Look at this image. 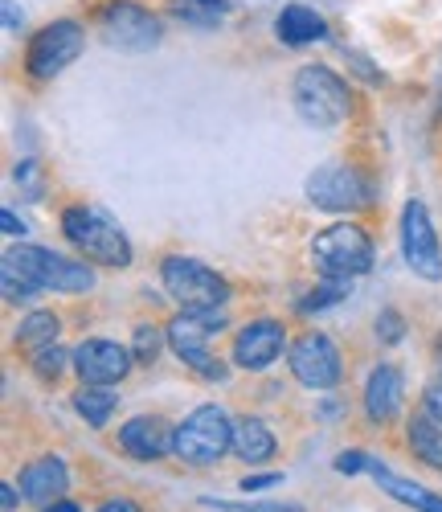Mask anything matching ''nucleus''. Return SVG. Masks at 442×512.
Segmentation results:
<instances>
[{"instance_id": "nucleus-1", "label": "nucleus", "mask_w": 442, "mask_h": 512, "mask_svg": "<svg viewBox=\"0 0 442 512\" xmlns=\"http://www.w3.org/2000/svg\"><path fill=\"white\" fill-rule=\"evenodd\" d=\"M291 103H295L299 119L320 127V132H332V127H340L348 119V111H352L344 78H336L328 66H303L291 78Z\"/></svg>"}, {"instance_id": "nucleus-2", "label": "nucleus", "mask_w": 442, "mask_h": 512, "mask_svg": "<svg viewBox=\"0 0 442 512\" xmlns=\"http://www.w3.org/2000/svg\"><path fill=\"white\" fill-rule=\"evenodd\" d=\"M62 234L103 267H127L131 263V242L123 238V230L99 209H86V205H70L62 213Z\"/></svg>"}, {"instance_id": "nucleus-3", "label": "nucleus", "mask_w": 442, "mask_h": 512, "mask_svg": "<svg viewBox=\"0 0 442 512\" xmlns=\"http://www.w3.org/2000/svg\"><path fill=\"white\" fill-rule=\"evenodd\" d=\"M160 279H164V291H168L185 312L221 308V304L230 300V283L221 279L213 267L189 259V254H168V259L160 263Z\"/></svg>"}, {"instance_id": "nucleus-4", "label": "nucleus", "mask_w": 442, "mask_h": 512, "mask_svg": "<svg viewBox=\"0 0 442 512\" xmlns=\"http://www.w3.org/2000/svg\"><path fill=\"white\" fill-rule=\"evenodd\" d=\"M234 447V422L221 406H197L181 426H176L172 455L193 467H209Z\"/></svg>"}, {"instance_id": "nucleus-5", "label": "nucleus", "mask_w": 442, "mask_h": 512, "mask_svg": "<svg viewBox=\"0 0 442 512\" xmlns=\"http://www.w3.org/2000/svg\"><path fill=\"white\" fill-rule=\"evenodd\" d=\"M312 263L324 279H357L373 267V242L357 222H336L316 234Z\"/></svg>"}, {"instance_id": "nucleus-6", "label": "nucleus", "mask_w": 442, "mask_h": 512, "mask_svg": "<svg viewBox=\"0 0 442 512\" xmlns=\"http://www.w3.org/2000/svg\"><path fill=\"white\" fill-rule=\"evenodd\" d=\"M5 259L25 271L41 291H62V295H78V291H91L95 287V271L86 263H74L66 254H54L46 246H17L9 250Z\"/></svg>"}, {"instance_id": "nucleus-7", "label": "nucleus", "mask_w": 442, "mask_h": 512, "mask_svg": "<svg viewBox=\"0 0 442 512\" xmlns=\"http://www.w3.org/2000/svg\"><path fill=\"white\" fill-rule=\"evenodd\" d=\"M99 33L107 46L115 50H131V54H144L152 46H160V21L136 5V0H107V5L95 13Z\"/></svg>"}, {"instance_id": "nucleus-8", "label": "nucleus", "mask_w": 442, "mask_h": 512, "mask_svg": "<svg viewBox=\"0 0 442 512\" xmlns=\"http://www.w3.org/2000/svg\"><path fill=\"white\" fill-rule=\"evenodd\" d=\"M82 41H86V33H82L78 21H50L41 33H33L29 50H25V70H29V78L46 82V78L62 74V70L82 54Z\"/></svg>"}, {"instance_id": "nucleus-9", "label": "nucleus", "mask_w": 442, "mask_h": 512, "mask_svg": "<svg viewBox=\"0 0 442 512\" xmlns=\"http://www.w3.org/2000/svg\"><path fill=\"white\" fill-rule=\"evenodd\" d=\"M307 201L328 213H357L365 205H373V189L365 185V177L348 164H324L307 177Z\"/></svg>"}, {"instance_id": "nucleus-10", "label": "nucleus", "mask_w": 442, "mask_h": 512, "mask_svg": "<svg viewBox=\"0 0 442 512\" xmlns=\"http://www.w3.org/2000/svg\"><path fill=\"white\" fill-rule=\"evenodd\" d=\"M287 361H291L295 381H299V386H307V390H332L340 381V373H344L340 349L332 345V336H324V332H303L291 345Z\"/></svg>"}, {"instance_id": "nucleus-11", "label": "nucleus", "mask_w": 442, "mask_h": 512, "mask_svg": "<svg viewBox=\"0 0 442 512\" xmlns=\"http://www.w3.org/2000/svg\"><path fill=\"white\" fill-rule=\"evenodd\" d=\"M402 250H406V263L414 275H422L430 283L442 279V246H438V234L430 226V213L422 201H410L402 213Z\"/></svg>"}, {"instance_id": "nucleus-12", "label": "nucleus", "mask_w": 442, "mask_h": 512, "mask_svg": "<svg viewBox=\"0 0 442 512\" xmlns=\"http://www.w3.org/2000/svg\"><path fill=\"white\" fill-rule=\"evenodd\" d=\"M131 361H136V353L131 349H123V345H115V340H82V345L74 349V369H78V377L86 381V386H115V381H123L127 377V369H131Z\"/></svg>"}, {"instance_id": "nucleus-13", "label": "nucleus", "mask_w": 442, "mask_h": 512, "mask_svg": "<svg viewBox=\"0 0 442 512\" xmlns=\"http://www.w3.org/2000/svg\"><path fill=\"white\" fill-rule=\"evenodd\" d=\"M283 345H287V336H283L279 320H254L234 336V365L262 373L283 357Z\"/></svg>"}, {"instance_id": "nucleus-14", "label": "nucleus", "mask_w": 442, "mask_h": 512, "mask_svg": "<svg viewBox=\"0 0 442 512\" xmlns=\"http://www.w3.org/2000/svg\"><path fill=\"white\" fill-rule=\"evenodd\" d=\"M172 439H176V431L156 414H140V418H131V422L119 426V447L131 459H140V463L164 459L172 451Z\"/></svg>"}, {"instance_id": "nucleus-15", "label": "nucleus", "mask_w": 442, "mask_h": 512, "mask_svg": "<svg viewBox=\"0 0 442 512\" xmlns=\"http://www.w3.org/2000/svg\"><path fill=\"white\" fill-rule=\"evenodd\" d=\"M226 332V316L221 308H205V312H181L172 324H168V345L176 357H189V353H201L209 349V340Z\"/></svg>"}, {"instance_id": "nucleus-16", "label": "nucleus", "mask_w": 442, "mask_h": 512, "mask_svg": "<svg viewBox=\"0 0 442 512\" xmlns=\"http://www.w3.org/2000/svg\"><path fill=\"white\" fill-rule=\"evenodd\" d=\"M402 394H406V381H402V369L397 365H377L369 373V386H365V414L369 422L385 426L402 414Z\"/></svg>"}, {"instance_id": "nucleus-17", "label": "nucleus", "mask_w": 442, "mask_h": 512, "mask_svg": "<svg viewBox=\"0 0 442 512\" xmlns=\"http://www.w3.org/2000/svg\"><path fill=\"white\" fill-rule=\"evenodd\" d=\"M66 488H70V472H66V463L58 455H41L21 472V492H25L29 504L50 508L54 500H62Z\"/></svg>"}, {"instance_id": "nucleus-18", "label": "nucleus", "mask_w": 442, "mask_h": 512, "mask_svg": "<svg viewBox=\"0 0 442 512\" xmlns=\"http://www.w3.org/2000/svg\"><path fill=\"white\" fill-rule=\"evenodd\" d=\"M275 33H279L283 46H312V41L328 37V21L316 9H307V5H287L275 17Z\"/></svg>"}, {"instance_id": "nucleus-19", "label": "nucleus", "mask_w": 442, "mask_h": 512, "mask_svg": "<svg viewBox=\"0 0 442 512\" xmlns=\"http://www.w3.org/2000/svg\"><path fill=\"white\" fill-rule=\"evenodd\" d=\"M234 451H238V459H246V463L271 459V455H275L271 426L258 422V418H238V422H234Z\"/></svg>"}, {"instance_id": "nucleus-20", "label": "nucleus", "mask_w": 442, "mask_h": 512, "mask_svg": "<svg viewBox=\"0 0 442 512\" xmlns=\"http://www.w3.org/2000/svg\"><path fill=\"white\" fill-rule=\"evenodd\" d=\"M373 480H377L381 492H389L393 500H402V504H410V508H418V512H442V496H434V492H426V488H418V484H410V480H402V476L385 472L381 463H373Z\"/></svg>"}, {"instance_id": "nucleus-21", "label": "nucleus", "mask_w": 442, "mask_h": 512, "mask_svg": "<svg viewBox=\"0 0 442 512\" xmlns=\"http://www.w3.org/2000/svg\"><path fill=\"white\" fill-rule=\"evenodd\" d=\"M115 406H119V394L111 386H86L82 381V386L74 390V410L86 418V426H107Z\"/></svg>"}, {"instance_id": "nucleus-22", "label": "nucleus", "mask_w": 442, "mask_h": 512, "mask_svg": "<svg viewBox=\"0 0 442 512\" xmlns=\"http://www.w3.org/2000/svg\"><path fill=\"white\" fill-rule=\"evenodd\" d=\"M406 435H410V447H414V455H418L422 463L442 467V422H438V418H430V414H414Z\"/></svg>"}, {"instance_id": "nucleus-23", "label": "nucleus", "mask_w": 442, "mask_h": 512, "mask_svg": "<svg viewBox=\"0 0 442 512\" xmlns=\"http://www.w3.org/2000/svg\"><path fill=\"white\" fill-rule=\"evenodd\" d=\"M58 328H62V320L54 312H29L21 320V328H17V349H25V353L50 349L58 340Z\"/></svg>"}, {"instance_id": "nucleus-24", "label": "nucleus", "mask_w": 442, "mask_h": 512, "mask_svg": "<svg viewBox=\"0 0 442 512\" xmlns=\"http://www.w3.org/2000/svg\"><path fill=\"white\" fill-rule=\"evenodd\" d=\"M168 13L185 25H197V29H209L217 25L221 17L230 13L226 0H168Z\"/></svg>"}, {"instance_id": "nucleus-25", "label": "nucleus", "mask_w": 442, "mask_h": 512, "mask_svg": "<svg viewBox=\"0 0 442 512\" xmlns=\"http://www.w3.org/2000/svg\"><path fill=\"white\" fill-rule=\"evenodd\" d=\"M0 287H5V300L9 304H33L37 300V283L25 275V271H17L9 259H5V267H0Z\"/></svg>"}, {"instance_id": "nucleus-26", "label": "nucleus", "mask_w": 442, "mask_h": 512, "mask_svg": "<svg viewBox=\"0 0 442 512\" xmlns=\"http://www.w3.org/2000/svg\"><path fill=\"white\" fill-rule=\"evenodd\" d=\"M344 295H348V279H324V283L312 291V300L299 304V312H324V308L340 304Z\"/></svg>"}, {"instance_id": "nucleus-27", "label": "nucleus", "mask_w": 442, "mask_h": 512, "mask_svg": "<svg viewBox=\"0 0 442 512\" xmlns=\"http://www.w3.org/2000/svg\"><path fill=\"white\" fill-rule=\"evenodd\" d=\"M160 345H164V336H160L156 324H140L136 336H131V353H136L140 365H152L160 357Z\"/></svg>"}, {"instance_id": "nucleus-28", "label": "nucleus", "mask_w": 442, "mask_h": 512, "mask_svg": "<svg viewBox=\"0 0 442 512\" xmlns=\"http://www.w3.org/2000/svg\"><path fill=\"white\" fill-rule=\"evenodd\" d=\"M205 508L217 512H303L299 504H279V500H250V504H230V500H201Z\"/></svg>"}, {"instance_id": "nucleus-29", "label": "nucleus", "mask_w": 442, "mask_h": 512, "mask_svg": "<svg viewBox=\"0 0 442 512\" xmlns=\"http://www.w3.org/2000/svg\"><path fill=\"white\" fill-rule=\"evenodd\" d=\"M66 361H74V357H66L58 345H50V349H41V353L33 357V373H37L41 381H58L62 369H66Z\"/></svg>"}, {"instance_id": "nucleus-30", "label": "nucleus", "mask_w": 442, "mask_h": 512, "mask_svg": "<svg viewBox=\"0 0 442 512\" xmlns=\"http://www.w3.org/2000/svg\"><path fill=\"white\" fill-rule=\"evenodd\" d=\"M17 185L29 201H41V193H46V181H41V164L37 160H21L17 164Z\"/></svg>"}, {"instance_id": "nucleus-31", "label": "nucleus", "mask_w": 442, "mask_h": 512, "mask_svg": "<svg viewBox=\"0 0 442 512\" xmlns=\"http://www.w3.org/2000/svg\"><path fill=\"white\" fill-rule=\"evenodd\" d=\"M377 336L385 340V345H397V340L406 336V320H402V312H393V308H385L381 316H377Z\"/></svg>"}, {"instance_id": "nucleus-32", "label": "nucleus", "mask_w": 442, "mask_h": 512, "mask_svg": "<svg viewBox=\"0 0 442 512\" xmlns=\"http://www.w3.org/2000/svg\"><path fill=\"white\" fill-rule=\"evenodd\" d=\"M336 472H344V476H357V472H373V459H369L365 451H344V455L336 459Z\"/></svg>"}, {"instance_id": "nucleus-33", "label": "nucleus", "mask_w": 442, "mask_h": 512, "mask_svg": "<svg viewBox=\"0 0 442 512\" xmlns=\"http://www.w3.org/2000/svg\"><path fill=\"white\" fill-rule=\"evenodd\" d=\"M283 476L279 472H267V476H246L242 480V492H262V488H279Z\"/></svg>"}, {"instance_id": "nucleus-34", "label": "nucleus", "mask_w": 442, "mask_h": 512, "mask_svg": "<svg viewBox=\"0 0 442 512\" xmlns=\"http://www.w3.org/2000/svg\"><path fill=\"white\" fill-rule=\"evenodd\" d=\"M0 226H5V234H9V238H25V234H29V222H21L13 209L0 213Z\"/></svg>"}, {"instance_id": "nucleus-35", "label": "nucleus", "mask_w": 442, "mask_h": 512, "mask_svg": "<svg viewBox=\"0 0 442 512\" xmlns=\"http://www.w3.org/2000/svg\"><path fill=\"white\" fill-rule=\"evenodd\" d=\"M426 414L442 422V381H430L426 386Z\"/></svg>"}, {"instance_id": "nucleus-36", "label": "nucleus", "mask_w": 442, "mask_h": 512, "mask_svg": "<svg viewBox=\"0 0 442 512\" xmlns=\"http://www.w3.org/2000/svg\"><path fill=\"white\" fill-rule=\"evenodd\" d=\"M21 21H25V17L17 13V5H13V0H5V29H9V33H17V29H21Z\"/></svg>"}, {"instance_id": "nucleus-37", "label": "nucleus", "mask_w": 442, "mask_h": 512, "mask_svg": "<svg viewBox=\"0 0 442 512\" xmlns=\"http://www.w3.org/2000/svg\"><path fill=\"white\" fill-rule=\"evenodd\" d=\"M99 512H140V504L136 500H107Z\"/></svg>"}, {"instance_id": "nucleus-38", "label": "nucleus", "mask_w": 442, "mask_h": 512, "mask_svg": "<svg viewBox=\"0 0 442 512\" xmlns=\"http://www.w3.org/2000/svg\"><path fill=\"white\" fill-rule=\"evenodd\" d=\"M0 492H5V496H0V500H5V512H13V508H17V488H13V484H5Z\"/></svg>"}, {"instance_id": "nucleus-39", "label": "nucleus", "mask_w": 442, "mask_h": 512, "mask_svg": "<svg viewBox=\"0 0 442 512\" xmlns=\"http://www.w3.org/2000/svg\"><path fill=\"white\" fill-rule=\"evenodd\" d=\"M46 512H82V508H78V504H70V500H54Z\"/></svg>"}, {"instance_id": "nucleus-40", "label": "nucleus", "mask_w": 442, "mask_h": 512, "mask_svg": "<svg viewBox=\"0 0 442 512\" xmlns=\"http://www.w3.org/2000/svg\"><path fill=\"white\" fill-rule=\"evenodd\" d=\"M434 349H438V361H442V336H438V345H434Z\"/></svg>"}]
</instances>
